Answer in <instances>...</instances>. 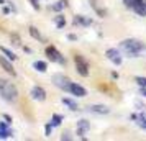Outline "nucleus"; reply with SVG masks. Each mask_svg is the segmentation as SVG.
<instances>
[{
	"mask_svg": "<svg viewBox=\"0 0 146 141\" xmlns=\"http://www.w3.org/2000/svg\"><path fill=\"white\" fill-rule=\"evenodd\" d=\"M120 49L130 58H139L141 51H145L146 46L136 38H128V40H123L120 43Z\"/></svg>",
	"mask_w": 146,
	"mask_h": 141,
	"instance_id": "nucleus-1",
	"label": "nucleus"
},
{
	"mask_svg": "<svg viewBox=\"0 0 146 141\" xmlns=\"http://www.w3.org/2000/svg\"><path fill=\"white\" fill-rule=\"evenodd\" d=\"M0 97L5 102L15 103V102L18 100V89H17V85H15L13 82L0 77Z\"/></svg>",
	"mask_w": 146,
	"mask_h": 141,
	"instance_id": "nucleus-2",
	"label": "nucleus"
},
{
	"mask_svg": "<svg viewBox=\"0 0 146 141\" xmlns=\"http://www.w3.org/2000/svg\"><path fill=\"white\" fill-rule=\"evenodd\" d=\"M74 64H76V71H77V74L82 75V77H89V74H90L89 61H87L82 54H76V56H74Z\"/></svg>",
	"mask_w": 146,
	"mask_h": 141,
	"instance_id": "nucleus-3",
	"label": "nucleus"
},
{
	"mask_svg": "<svg viewBox=\"0 0 146 141\" xmlns=\"http://www.w3.org/2000/svg\"><path fill=\"white\" fill-rule=\"evenodd\" d=\"M53 84L56 85L58 89H61V90H64V92H71V85H72V81L67 77V75L64 74H54L53 75Z\"/></svg>",
	"mask_w": 146,
	"mask_h": 141,
	"instance_id": "nucleus-4",
	"label": "nucleus"
},
{
	"mask_svg": "<svg viewBox=\"0 0 146 141\" xmlns=\"http://www.w3.org/2000/svg\"><path fill=\"white\" fill-rule=\"evenodd\" d=\"M46 56L51 62H56V64H59V66H66L67 64V59L54 46H46Z\"/></svg>",
	"mask_w": 146,
	"mask_h": 141,
	"instance_id": "nucleus-5",
	"label": "nucleus"
},
{
	"mask_svg": "<svg viewBox=\"0 0 146 141\" xmlns=\"http://www.w3.org/2000/svg\"><path fill=\"white\" fill-rule=\"evenodd\" d=\"M105 56H107V59L110 61V62H113L115 66H120L123 62V56H121V53L117 48H108L105 51Z\"/></svg>",
	"mask_w": 146,
	"mask_h": 141,
	"instance_id": "nucleus-6",
	"label": "nucleus"
},
{
	"mask_svg": "<svg viewBox=\"0 0 146 141\" xmlns=\"http://www.w3.org/2000/svg\"><path fill=\"white\" fill-rule=\"evenodd\" d=\"M12 123H8L7 120L0 121V140H8V138H13V130L10 128Z\"/></svg>",
	"mask_w": 146,
	"mask_h": 141,
	"instance_id": "nucleus-7",
	"label": "nucleus"
},
{
	"mask_svg": "<svg viewBox=\"0 0 146 141\" xmlns=\"http://www.w3.org/2000/svg\"><path fill=\"white\" fill-rule=\"evenodd\" d=\"M30 95H31V99L36 100V102H44L46 100V90L41 87V85H35V87L31 89Z\"/></svg>",
	"mask_w": 146,
	"mask_h": 141,
	"instance_id": "nucleus-8",
	"label": "nucleus"
},
{
	"mask_svg": "<svg viewBox=\"0 0 146 141\" xmlns=\"http://www.w3.org/2000/svg\"><path fill=\"white\" fill-rule=\"evenodd\" d=\"M0 66H2V69H3L7 74L12 75V77H15V75H17V71H15L13 64H12V61L8 59V58H3V56H0Z\"/></svg>",
	"mask_w": 146,
	"mask_h": 141,
	"instance_id": "nucleus-9",
	"label": "nucleus"
},
{
	"mask_svg": "<svg viewBox=\"0 0 146 141\" xmlns=\"http://www.w3.org/2000/svg\"><path fill=\"white\" fill-rule=\"evenodd\" d=\"M94 21L92 18H89L86 15H76L72 18V25L74 26H90Z\"/></svg>",
	"mask_w": 146,
	"mask_h": 141,
	"instance_id": "nucleus-10",
	"label": "nucleus"
},
{
	"mask_svg": "<svg viewBox=\"0 0 146 141\" xmlns=\"http://www.w3.org/2000/svg\"><path fill=\"white\" fill-rule=\"evenodd\" d=\"M131 10L139 17H146V0H136V3L133 5Z\"/></svg>",
	"mask_w": 146,
	"mask_h": 141,
	"instance_id": "nucleus-11",
	"label": "nucleus"
},
{
	"mask_svg": "<svg viewBox=\"0 0 146 141\" xmlns=\"http://www.w3.org/2000/svg\"><path fill=\"white\" fill-rule=\"evenodd\" d=\"M90 113H97V115H108L110 113V108L107 105H89L87 108Z\"/></svg>",
	"mask_w": 146,
	"mask_h": 141,
	"instance_id": "nucleus-12",
	"label": "nucleus"
},
{
	"mask_svg": "<svg viewBox=\"0 0 146 141\" xmlns=\"http://www.w3.org/2000/svg\"><path fill=\"white\" fill-rule=\"evenodd\" d=\"M71 95H76V97H86L87 95V90L80 84H77V82H72V85H71V92H69Z\"/></svg>",
	"mask_w": 146,
	"mask_h": 141,
	"instance_id": "nucleus-13",
	"label": "nucleus"
},
{
	"mask_svg": "<svg viewBox=\"0 0 146 141\" xmlns=\"http://www.w3.org/2000/svg\"><path fill=\"white\" fill-rule=\"evenodd\" d=\"M130 118L136 121V125H138V126H141L143 130H146V113H145V112H139V113H133L131 117H130Z\"/></svg>",
	"mask_w": 146,
	"mask_h": 141,
	"instance_id": "nucleus-14",
	"label": "nucleus"
},
{
	"mask_svg": "<svg viewBox=\"0 0 146 141\" xmlns=\"http://www.w3.org/2000/svg\"><path fill=\"white\" fill-rule=\"evenodd\" d=\"M67 5H69V2H67V0H58L56 3L49 5V10H51V12H56V13H61L64 8H67Z\"/></svg>",
	"mask_w": 146,
	"mask_h": 141,
	"instance_id": "nucleus-15",
	"label": "nucleus"
},
{
	"mask_svg": "<svg viewBox=\"0 0 146 141\" xmlns=\"http://www.w3.org/2000/svg\"><path fill=\"white\" fill-rule=\"evenodd\" d=\"M90 7L95 10V13L99 15V17H102V18H105L107 15H108V12H107L105 8L99 7V3H97V0H90Z\"/></svg>",
	"mask_w": 146,
	"mask_h": 141,
	"instance_id": "nucleus-16",
	"label": "nucleus"
},
{
	"mask_svg": "<svg viewBox=\"0 0 146 141\" xmlns=\"http://www.w3.org/2000/svg\"><path fill=\"white\" fill-rule=\"evenodd\" d=\"M28 31H30V34H31V38H33V40H36V41H40V43H44V38H43V34L40 33V30H38V28L36 26H30L28 28Z\"/></svg>",
	"mask_w": 146,
	"mask_h": 141,
	"instance_id": "nucleus-17",
	"label": "nucleus"
},
{
	"mask_svg": "<svg viewBox=\"0 0 146 141\" xmlns=\"http://www.w3.org/2000/svg\"><path fill=\"white\" fill-rule=\"evenodd\" d=\"M54 25H56V28L58 30H62V28L67 25V21H66V18H64V15L62 13H58L56 17H54Z\"/></svg>",
	"mask_w": 146,
	"mask_h": 141,
	"instance_id": "nucleus-18",
	"label": "nucleus"
},
{
	"mask_svg": "<svg viewBox=\"0 0 146 141\" xmlns=\"http://www.w3.org/2000/svg\"><path fill=\"white\" fill-rule=\"evenodd\" d=\"M62 103H64L69 110H72V112H77V110H79L77 102H74L72 99H69V97H62Z\"/></svg>",
	"mask_w": 146,
	"mask_h": 141,
	"instance_id": "nucleus-19",
	"label": "nucleus"
},
{
	"mask_svg": "<svg viewBox=\"0 0 146 141\" xmlns=\"http://www.w3.org/2000/svg\"><path fill=\"white\" fill-rule=\"evenodd\" d=\"M33 69L43 74V72H46V71H48V64L44 62V61H35V62H33Z\"/></svg>",
	"mask_w": 146,
	"mask_h": 141,
	"instance_id": "nucleus-20",
	"label": "nucleus"
},
{
	"mask_svg": "<svg viewBox=\"0 0 146 141\" xmlns=\"http://www.w3.org/2000/svg\"><path fill=\"white\" fill-rule=\"evenodd\" d=\"M0 53L3 54L5 58H8L10 61H17V54H15L13 51H10L8 48H5V46H0Z\"/></svg>",
	"mask_w": 146,
	"mask_h": 141,
	"instance_id": "nucleus-21",
	"label": "nucleus"
},
{
	"mask_svg": "<svg viewBox=\"0 0 146 141\" xmlns=\"http://www.w3.org/2000/svg\"><path fill=\"white\" fill-rule=\"evenodd\" d=\"M62 120H64V117H62V115L54 113L53 117H51V121H49V123H51L53 126H59L61 123H62Z\"/></svg>",
	"mask_w": 146,
	"mask_h": 141,
	"instance_id": "nucleus-22",
	"label": "nucleus"
},
{
	"mask_svg": "<svg viewBox=\"0 0 146 141\" xmlns=\"http://www.w3.org/2000/svg\"><path fill=\"white\" fill-rule=\"evenodd\" d=\"M77 128L87 133V131L90 130V121H87V120H79V121H77Z\"/></svg>",
	"mask_w": 146,
	"mask_h": 141,
	"instance_id": "nucleus-23",
	"label": "nucleus"
},
{
	"mask_svg": "<svg viewBox=\"0 0 146 141\" xmlns=\"http://www.w3.org/2000/svg\"><path fill=\"white\" fill-rule=\"evenodd\" d=\"M10 40H12V44H13V46H17V48H21V40H20V36H18V34H12V36H10Z\"/></svg>",
	"mask_w": 146,
	"mask_h": 141,
	"instance_id": "nucleus-24",
	"label": "nucleus"
},
{
	"mask_svg": "<svg viewBox=\"0 0 146 141\" xmlns=\"http://www.w3.org/2000/svg\"><path fill=\"white\" fill-rule=\"evenodd\" d=\"M135 82L138 84L139 87H146V77H141V75H136V77H135Z\"/></svg>",
	"mask_w": 146,
	"mask_h": 141,
	"instance_id": "nucleus-25",
	"label": "nucleus"
},
{
	"mask_svg": "<svg viewBox=\"0 0 146 141\" xmlns=\"http://www.w3.org/2000/svg\"><path fill=\"white\" fill-rule=\"evenodd\" d=\"M53 125L51 123H46V126H44V136H51V131H53Z\"/></svg>",
	"mask_w": 146,
	"mask_h": 141,
	"instance_id": "nucleus-26",
	"label": "nucleus"
},
{
	"mask_svg": "<svg viewBox=\"0 0 146 141\" xmlns=\"http://www.w3.org/2000/svg\"><path fill=\"white\" fill-rule=\"evenodd\" d=\"M123 3H125L126 8H133V5L136 3V0H123Z\"/></svg>",
	"mask_w": 146,
	"mask_h": 141,
	"instance_id": "nucleus-27",
	"label": "nucleus"
},
{
	"mask_svg": "<svg viewBox=\"0 0 146 141\" xmlns=\"http://www.w3.org/2000/svg\"><path fill=\"white\" fill-rule=\"evenodd\" d=\"M61 140H62V141H64V140L69 141V140H72V136H71V133H69V131H64V133L61 134Z\"/></svg>",
	"mask_w": 146,
	"mask_h": 141,
	"instance_id": "nucleus-28",
	"label": "nucleus"
},
{
	"mask_svg": "<svg viewBox=\"0 0 146 141\" xmlns=\"http://www.w3.org/2000/svg\"><path fill=\"white\" fill-rule=\"evenodd\" d=\"M30 3L35 10H40V0H30Z\"/></svg>",
	"mask_w": 146,
	"mask_h": 141,
	"instance_id": "nucleus-29",
	"label": "nucleus"
},
{
	"mask_svg": "<svg viewBox=\"0 0 146 141\" xmlns=\"http://www.w3.org/2000/svg\"><path fill=\"white\" fill-rule=\"evenodd\" d=\"M135 107H136V108H138V110H145V103H141V102H139V100H136V102H135Z\"/></svg>",
	"mask_w": 146,
	"mask_h": 141,
	"instance_id": "nucleus-30",
	"label": "nucleus"
},
{
	"mask_svg": "<svg viewBox=\"0 0 146 141\" xmlns=\"http://www.w3.org/2000/svg\"><path fill=\"white\" fill-rule=\"evenodd\" d=\"M67 40H69V41H77V34L69 33V34H67Z\"/></svg>",
	"mask_w": 146,
	"mask_h": 141,
	"instance_id": "nucleus-31",
	"label": "nucleus"
},
{
	"mask_svg": "<svg viewBox=\"0 0 146 141\" xmlns=\"http://www.w3.org/2000/svg\"><path fill=\"white\" fill-rule=\"evenodd\" d=\"M139 95L143 99H146V87H139Z\"/></svg>",
	"mask_w": 146,
	"mask_h": 141,
	"instance_id": "nucleus-32",
	"label": "nucleus"
},
{
	"mask_svg": "<svg viewBox=\"0 0 146 141\" xmlns=\"http://www.w3.org/2000/svg\"><path fill=\"white\" fill-rule=\"evenodd\" d=\"M3 118H5V120H7L8 123H12V117H10V115H7V113H3Z\"/></svg>",
	"mask_w": 146,
	"mask_h": 141,
	"instance_id": "nucleus-33",
	"label": "nucleus"
},
{
	"mask_svg": "<svg viewBox=\"0 0 146 141\" xmlns=\"http://www.w3.org/2000/svg\"><path fill=\"white\" fill-rule=\"evenodd\" d=\"M21 48H23V51H25V53H28V54L31 53V49H30L28 46H21Z\"/></svg>",
	"mask_w": 146,
	"mask_h": 141,
	"instance_id": "nucleus-34",
	"label": "nucleus"
},
{
	"mask_svg": "<svg viewBox=\"0 0 146 141\" xmlns=\"http://www.w3.org/2000/svg\"><path fill=\"white\" fill-rule=\"evenodd\" d=\"M112 77H113V79H118L120 75H118V72H112Z\"/></svg>",
	"mask_w": 146,
	"mask_h": 141,
	"instance_id": "nucleus-35",
	"label": "nucleus"
},
{
	"mask_svg": "<svg viewBox=\"0 0 146 141\" xmlns=\"http://www.w3.org/2000/svg\"><path fill=\"white\" fill-rule=\"evenodd\" d=\"M7 3V0H0V5H5Z\"/></svg>",
	"mask_w": 146,
	"mask_h": 141,
	"instance_id": "nucleus-36",
	"label": "nucleus"
}]
</instances>
